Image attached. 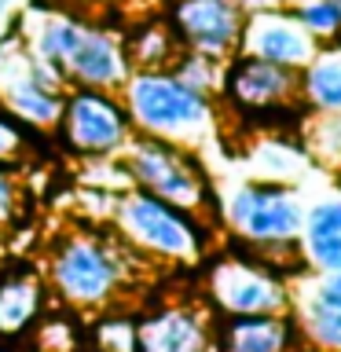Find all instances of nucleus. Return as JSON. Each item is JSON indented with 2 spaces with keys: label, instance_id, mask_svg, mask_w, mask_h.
Returning <instances> with one entry per match:
<instances>
[{
  "label": "nucleus",
  "instance_id": "nucleus-25",
  "mask_svg": "<svg viewBox=\"0 0 341 352\" xmlns=\"http://www.w3.org/2000/svg\"><path fill=\"white\" fill-rule=\"evenodd\" d=\"M30 334L37 341V352H81L74 323L63 316H41L37 323L30 327Z\"/></svg>",
  "mask_w": 341,
  "mask_h": 352
},
{
  "label": "nucleus",
  "instance_id": "nucleus-27",
  "mask_svg": "<svg viewBox=\"0 0 341 352\" xmlns=\"http://www.w3.org/2000/svg\"><path fill=\"white\" fill-rule=\"evenodd\" d=\"M22 206H26V187H22L19 169L0 165V231L15 228V220L22 217Z\"/></svg>",
  "mask_w": 341,
  "mask_h": 352
},
{
  "label": "nucleus",
  "instance_id": "nucleus-20",
  "mask_svg": "<svg viewBox=\"0 0 341 352\" xmlns=\"http://www.w3.org/2000/svg\"><path fill=\"white\" fill-rule=\"evenodd\" d=\"M125 41V55L132 70H169L180 55V41L169 30V22H143Z\"/></svg>",
  "mask_w": 341,
  "mask_h": 352
},
{
  "label": "nucleus",
  "instance_id": "nucleus-2",
  "mask_svg": "<svg viewBox=\"0 0 341 352\" xmlns=\"http://www.w3.org/2000/svg\"><path fill=\"white\" fill-rule=\"evenodd\" d=\"M118 96L129 110L132 132L140 136L176 143L195 154L220 140V99L184 85L173 70H132Z\"/></svg>",
  "mask_w": 341,
  "mask_h": 352
},
{
  "label": "nucleus",
  "instance_id": "nucleus-5",
  "mask_svg": "<svg viewBox=\"0 0 341 352\" xmlns=\"http://www.w3.org/2000/svg\"><path fill=\"white\" fill-rule=\"evenodd\" d=\"M118 158L125 165L132 187H140V191L162 198V202L176 209H187L206 224H213V213H220L217 187L195 151L132 132V140L125 143V151Z\"/></svg>",
  "mask_w": 341,
  "mask_h": 352
},
{
  "label": "nucleus",
  "instance_id": "nucleus-15",
  "mask_svg": "<svg viewBox=\"0 0 341 352\" xmlns=\"http://www.w3.org/2000/svg\"><path fill=\"white\" fill-rule=\"evenodd\" d=\"M48 308V283L44 272L15 264L0 272V341H19L30 334Z\"/></svg>",
  "mask_w": 341,
  "mask_h": 352
},
{
  "label": "nucleus",
  "instance_id": "nucleus-6",
  "mask_svg": "<svg viewBox=\"0 0 341 352\" xmlns=\"http://www.w3.org/2000/svg\"><path fill=\"white\" fill-rule=\"evenodd\" d=\"M55 136L77 158H118L132 140V121L118 92L66 88Z\"/></svg>",
  "mask_w": 341,
  "mask_h": 352
},
{
  "label": "nucleus",
  "instance_id": "nucleus-17",
  "mask_svg": "<svg viewBox=\"0 0 341 352\" xmlns=\"http://www.w3.org/2000/svg\"><path fill=\"white\" fill-rule=\"evenodd\" d=\"M301 345L290 312L286 316H224L217 327V352H294Z\"/></svg>",
  "mask_w": 341,
  "mask_h": 352
},
{
  "label": "nucleus",
  "instance_id": "nucleus-24",
  "mask_svg": "<svg viewBox=\"0 0 341 352\" xmlns=\"http://www.w3.org/2000/svg\"><path fill=\"white\" fill-rule=\"evenodd\" d=\"M290 11L319 44L341 41V11L334 0H294Z\"/></svg>",
  "mask_w": 341,
  "mask_h": 352
},
{
  "label": "nucleus",
  "instance_id": "nucleus-1",
  "mask_svg": "<svg viewBox=\"0 0 341 352\" xmlns=\"http://www.w3.org/2000/svg\"><path fill=\"white\" fill-rule=\"evenodd\" d=\"M132 261L143 257H136L114 235V228H74L52 242L48 261H44V283L59 305L74 308V312L99 316L125 305V290L132 286V275L140 268Z\"/></svg>",
  "mask_w": 341,
  "mask_h": 352
},
{
  "label": "nucleus",
  "instance_id": "nucleus-7",
  "mask_svg": "<svg viewBox=\"0 0 341 352\" xmlns=\"http://www.w3.org/2000/svg\"><path fill=\"white\" fill-rule=\"evenodd\" d=\"M209 305L224 316H286L290 283L257 257H217L206 268Z\"/></svg>",
  "mask_w": 341,
  "mask_h": 352
},
{
  "label": "nucleus",
  "instance_id": "nucleus-26",
  "mask_svg": "<svg viewBox=\"0 0 341 352\" xmlns=\"http://www.w3.org/2000/svg\"><path fill=\"white\" fill-rule=\"evenodd\" d=\"M30 154H33L30 151V132L22 129L8 110H0V165L19 169V165L30 162Z\"/></svg>",
  "mask_w": 341,
  "mask_h": 352
},
{
  "label": "nucleus",
  "instance_id": "nucleus-31",
  "mask_svg": "<svg viewBox=\"0 0 341 352\" xmlns=\"http://www.w3.org/2000/svg\"><path fill=\"white\" fill-rule=\"evenodd\" d=\"M283 4H294V0H283Z\"/></svg>",
  "mask_w": 341,
  "mask_h": 352
},
{
  "label": "nucleus",
  "instance_id": "nucleus-11",
  "mask_svg": "<svg viewBox=\"0 0 341 352\" xmlns=\"http://www.w3.org/2000/svg\"><path fill=\"white\" fill-rule=\"evenodd\" d=\"M290 319L308 349L341 352V272H301L290 286Z\"/></svg>",
  "mask_w": 341,
  "mask_h": 352
},
{
  "label": "nucleus",
  "instance_id": "nucleus-12",
  "mask_svg": "<svg viewBox=\"0 0 341 352\" xmlns=\"http://www.w3.org/2000/svg\"><path fill=\"white\" fill-rule=\"evenodd\" d=\"M316 48H319V41L294 19V11L286 4L246 15V22H242L239 55H253V59L286 66V70H301L316 55Z\"/></svg>",
  "mask_w": 341,
  "mask_h": 352
},
{
  "label": "nucleus",
  "instance_id": "nucleus-29",
  "mask_svg": "<svg viewBox=\"0 0 341 352\" xmlns=\"http://www.w3.org/2000/svg\"><path fill=\"white\" fill-rule=\"evenodd\" d=\"M66 4H74V8H96V4H107V0H66Z\"/></svg>",
  "mask_w": 341,
  "mask_h": 352
},
{
  "label": "nucleus",
  "instance_id": "nucleus-4",
  "mask_svg": "<svg viewBox=\"0 0 341 352\" xmlns=\"http://www.w3.org/2000/svg\"><path fill=\"white\" fill-rule=\"evenodd\" d=\"M110 228L147 264H202L213 250V239H209L213 224L140 191V187H129L114 198Z\"/></svg>",
  "mask_w": 341,
  "mask_h": 352
},
{
  "label": "nucleus",
  "instance_id": "nucleus-9",
  "mask_svg": "<svg viewBox=\"0 0 341 352\" xmlns=\"http://www.w3.org/2000/svg\"><path fill=\"white\" fill-rule=\"evenodd\" d=\"M0 110H8L22 129L55 132L63 110V92L44 88L30 70V48L19 33L0 41Z\"/></svg>",
  "mask_w": 341,
  "mask_h": 352
},
{
  "label": "nucleus",
  "instance_id": "nucleus-18",
  "mask_svg": "<svg viewBox=\"0 0 341 352\" xmlns=\"http://www.w3.org/2000/svg\"><path fill=\"white\" fill-rule=\"evenodd\" d=\"M297 92L308 114H341V41L319 44L297 70Z\"/></svg>",
  "mask_w": 341,
  "mask_h": 352
},
{
  "label": "nucleus",
  "instance_id": "nucleus-28",
  "mask_svg": "<svg viewBox=\"0 0 341 352\" xmlns=\"http://www.w3.org/2000/svg\"><path fill=\"white\" fill-rule=\"evenodd\" d=\"M242 8V15H257V11H268V8H283V0H235Z\"/></svg>",
  "mask_w": 341,
  "mask_h": 352
},
{
  "label": "nucleus",
  "instance_id": "nucleus-30",
  "mask_svg": "<svg viewBox=\"0 0 341 352\" xmlns=\"http://www.w3.org/2000/svg\"><path fill=\"white\" fill-rule=\"evenodd\" d=\"M334 4H338V11H341V0H334Z\"/></svg>",
  "mask_w": 341,
  "mask_h": 352
},
{
  "label": "nucleus",
  "instance_id": "nucleus-33",
  "mask_svg": "<svg viewBox=\"0 0 341 352\" xmlns=\"http://www.w3.org/2000/svg\"><path fill=\"white\" fill-rule=\"evenodd\" d=\"M0 8H4V0H0Z\"/></svg>",
  "mask_w": 341,
  "mask_h": 352
},
{
  "label": "nucleus",
  "instance_id": "nucleus-23",
  "mask_svg": "<svg viewBox=\"0 0 341 352\" xmlns=\"http://www.w3.org/2000/svg\"><path fill=\"white\" fill-rule=\"evenodd\" d=\"M169 70L180 77L184 85L198 88V92L206 96H220V81H224V63L220 59H209V55H198V52H184L176 55V63Z\"/></svg>",
  "mask_w": 341,
  "mask_h": 352
},
{
  "label": "nucleus",
  "instance_id": "nucleus-8",
  "mask_svg": "<svg viewBox=\"0 0 341 352\" xmlns=\"http://www.w3.org/2000/svg\"><path fill=\"white\" fill-rule=\"evenodd\" d=\"M220 103L231 114L268 118V114H297L301 92H297V70L253 59V55H231L224 63V81H220Z\"/></svg>",
  "mask_w": 341,
  "mask_h": 352
},
{
  "label": "nucleus",
  "instance_id": "nucleus-19",
  "mask_svg": "<svg viewBox=\"0 0 341 352\" xmlns=\"http://www.w3.org/2000/svg\"><path fill=\"white\" fill-rule=\"evenodd\" d=\"M246 165L253 173V180H275V184H297V176L308 165V154L301 147V140H290L283 132L264 129L257 140L250 143Z\"/></svg>",
  "mask_w": 341,
  "mask_h": 352
},
{
  "label": "nucleus",
  "instance_id": "nucleus-3",
  "mask_svg": "<svg viewBox=\"0 0 341 352\" xmlns=\"http://www.w3.org/2000/svg\"><path fill=\"white\" fill-rule=\"evenodd\" d=\"M220 217L231 228L246 250L257 253L272 272L283 275V261L290 264L294 275L305 272L301 253H297V235L305 220V198L297 184H275V180H242L224 202ZM286 279V275H283Z\"/></svg>",
  "mask_w": 341,
  "mask_h": 352
},
{
  "label": "nucleus",
  "instance_id": "nucleus-14",
  "mask_svg": "<svg viewBox=\"0 0 341 352\" xmlns=\"http://www.w3.org/2000/svg\"><path fill=\"white\" fill-rule=\"evenodd\" d=\"M66 85L70 88H103V92H121L125 77L132 74L129 55H125V41L118 30L110 26H92L85 22L81 37H77L70 59L63 63Z\"/></svg>",
  "mask_w": 341,
  "mask_h": 352
},
{
  "label": "nucleus",
  "instance_id": "nucleus-21",
  "mask_svg": "<svg viewBox=\"0 0 341 352\" xmlns=\"http://www.w3.org/2000/svg\"><path fill=\"white\" fill-rule=\"evenodd\" d=\"M301 147L312 165L341 173V114H308L301 125Z\"/></svg>",
  "mask_w": 341,
  "mask_h": 352
},
{
  "label": "nucleus",
  "instance_id": "nucleus-32",
  "mask_svg": "<svg viewBox=\"0 0 341 352\" xmlns=\"http://www.w3.org/2000/svg\"><path fill=\"white\" fill-rule=\"evenodd\" d=\"M140 4H151V0H140Z\"/></svg>",
  "mask_w": 341,
  "mask_h": 352
},
{
  "label": "nucleus",
  "instance_id": "nucleus-16",
  "mask_svg": "<svg viewBox=\"0 0 341 352\" xmlns=\"http://www.w3.org/2000/svg\"><path fill=\"white\" fill-rule=\"evenodd\" d=\"M297 253H301L305 272H341V198H319V202L305 206Z\"/></svg>",
  "mask_w": 341,
  "mask_h": 352
},
{
  "label": "nucleus",
  "instance_id": "nucleus-22",
  "mask_svg": "<svg viewBox=\"0 0 341 352\" xmlns=\"http://www.w3.org/2000/svg\"><path fill=\"white\" fill-rule=\"evenodd\" d=\"M92 345L96 352H140V319L125 316L121 308L99 312L92 327Z\"/></svg>",
  "mask_w": 341,
  "mask_h": 352
},
{
  "label": "nucleus",
  "instance_id": "nucleus-13",
  "mask_svg": "<svg viewBox=\"0 0 341 352\" xmlns=\"http://www.w3.org/2000/svg\"><path fill=\"white\" fill-rule=\"evenodd\" d=\"M140 352H217V327L202 301H165L140 319Z\"/></svg>",
  "mask_w": 341,
  "mask_h": 352
},
{
  "label": "nucleus",
  "instance_id": "nucleus-10",
  "mask_svg": "<svg viewBox=\"0 0 341 352\" xmlns=\"http://www.w3.org/2000/svg\"><path fill=\"white\" fill-rule=\"evenodd\" d=\"M242 22L246 15L235 0H173L169 4V30L176 33L180 48L220 63L239 52Z\"/></svg>",
  "mask_w": 341,
  "mask_h": 352
}]
</instances>
